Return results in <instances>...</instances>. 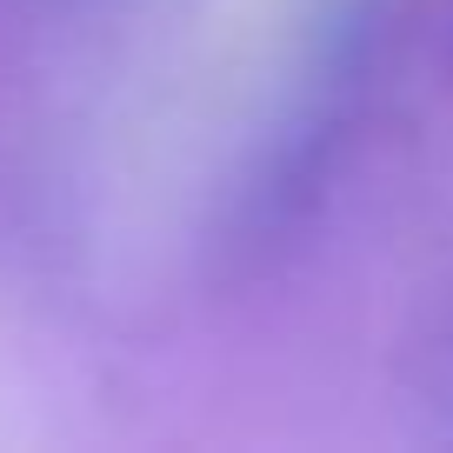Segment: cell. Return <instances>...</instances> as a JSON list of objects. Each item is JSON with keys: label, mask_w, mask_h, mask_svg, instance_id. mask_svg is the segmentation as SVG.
Segmentation results:
<instances>
[]
</instances>
